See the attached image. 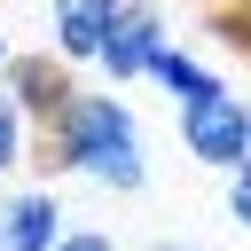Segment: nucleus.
I'll list each match as a JSON object with an SVG mask.
<instances>
[{
	"label": "nucleus",
	"mask_w": 251,
	"mask_h": 251,
	"mask_svg": "<svg viewBox=\"0 0 251 251\" xmlns=\"http://www.w3.org/2000/svg\"><path fill=\"white\" fill-rule=\"evenodd\" d=\"M39 157L55 173H78L94 188H149V149H141V118L126 110V94H71L63 118L39 133Z\"/></svg>",
	"instance_id": "obj_1"
},
{
	"label": "nucleus",
	"mask_w": 251,
	"mask_h": 251,
	"mask_svg": "<svg viewBox=\"0 0 251 251\" xmlns=\"http://www.w3.org/2000/svg\"><path fill=\"white\" fill-rule=\"evenodd\" d=\"M243 126H251V102H243V94H212V102L180 110V149H188L196 165H220V173H235Z\"/></svg>",
	"instance_id": "obj_2"
},
{
	"label": "nucleus",
	"mask_w": 251,
	"mask_h": 251,
	"mask_svg": "<svg viewBox=\"0 0 251 251\" xmlns=\"http://www.w3.org/2000/svg\"><path fill=\"white\" fill-rule=\"evenodd\" d=\"M173 39H165V24H157V8H141V0H126V16L110 24V39H102V55H94V71L102 78H149V63L165 55Z\"/></svg>",
	"instance_id": "obj_3"
},
{
	"label": "nucleus",
	"mask_w": 251,
	"mask_h": 251,
	"mask_svg": "<svg viewBox=\"0 0 251 251\" xmlns=\"http://www.w3.org/2000/svg\"><path fill=\"white\" fill-rule=\"evenodd\" d=\"M0 86L16 94V110H24V118H31L39 133H47V126L63 118V102L78 94V86H71V71H63L55 55H8V71H0Z\"/></svg>",
	"instance_id": "obj_4"
},
{
	"label": "nucleus",
	"mask_w": 251,
	"mask_h": 251,
	"mask_svg": "<svg viewBox=\"0 0 251 251\" xmlns=\"http://www.w3.org/2000/svg\"><path fill=\"white\" fill-rule=\"evenodd\" d=\"M118 16H126V0H55V8H47V39H55V63H63V71H71V63H94Z\"/></svg>",
	"instance_id": "obj_5"
},
{
	"label": "nucleus",
	"mask_w": 251,
	"mask_h": 251,
	"mask_svg": "<svg viewBox=\"0 0 251 251\" xmlns=\"http://www.w3.org/2000/svg\"><path fill=\"white\" fill-rule=\"evenodd\" d=\"M55 243H63V204L47 188L0 196V251H55Z\"/></svg>",
	"instance_id": "obj_6"
},
{
	"label": "nucleus",
	"mask_w": 251,
	"mask_h": 251,
	"mask_svg": "<svg viewBox=\"0 0 251 251\" xmlns=\"http://www.w3.org/2000/svg\"><path fill=\"white\" fill-rule=\"evenodd\" d=\"M149 78H157V86H165V94H173L180 110H196V102H212V94H227V86L212 78V63H204V55H188V47H165V55L149 63Z\"/></svg>",
	"instance_id": "obj_7"
},
{
	"label": "nucleus",
	"mask_w": 251,
	"mask_h": 251,
	"mask_svg": "<svg viewBox=\"0 0 251 251\" xmlns=\"http://www.w3.org/2000/svg\"><path fill=\"white\" fill-rule=\"evenodd\" d=\"M31 149H39V126L16 110V94L0 86V173H16V165H31Z\"/></svg>",
	"instance_id": "obj_8"
},
{
	"label": "nucleus",
	"mask_w": 251,
	"mask_h": 251,
	"mask_svg": "<svg viewBox=\"0 0 251 251\" xmlns=\"http://www.w3.org/2000/svg\"><path fill=\"white\" fill-rule=\"evenodd\" d=\"M55 251H118V235H102V227H63Z\"/></svg>",
	"instance_id": "obj_9"
},
{
	"label": "nucleus",
	"mask_w": 251,
	"mask_h": 251,
	"mask_svg": "<svg viewBox=\"0 0 251 251\" xmlns=\"http://www.w3.org/2000/svg\"><path fill=\"white\" fill-rule=\"evenodd\" d=\"M227 220L251 227V180H227Z\"/></svg>",
	"instance_id": "obj_10"
},
{
	"label": "nucleus",
	"mask_w": 251,
	"mask_h": 251,
	"mask_svg": "<svg viewBox=\"0 0 251 251\" xmlns=\"http://www.w3.org/2000/svg\"><path fill=\"white\" fill-rule=\"evenodd\" d=\"M235 180H251V126H243V149H235Z\"/></svg>",
	"instance_id": "obj_11"
},
{
	"label": "nucleus",
	"mask_w": 251,
	"mask_h": 251,
	"mask_svg": "<svg viewBox=\"0 0 251 251\" xmlns=\"http://www.w3.org/2000/svg\"><path fill=\"white\" fill-rule=\"evenodd\" d=\"M8 55H16V47H8V31H0V71H8Z\"/></svg>",
	"instance_id": "obj_12"
},
{
	"label": "nucleus",
	"mask_w": 251,
	"mask_h": 251,
	"mask_svg": "<svg viewBox=\"0 0 251 251\" xmlns=\"http://www.w3.org/2000/svg\"><path fill=\"white\" fill-rule=\"evenodd\" d=\"M157 251H196V243H157Z\"/></svg>",
	"instance_id": "obj_13"
}]
</instances>
